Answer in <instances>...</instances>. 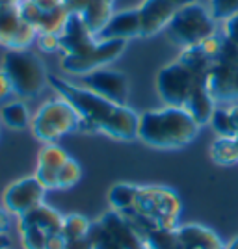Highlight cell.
Returning <instances> with one entry per match:
<instances>
[{
    "mask_svg": "<svg viewBox=\"0 0 238 249\" xmlns=\"http://www.w3.org/2000/svg\"><path fill=\"white\" fill-rule=\"evenodd\" d=\"M212 63L197 45L184 49L175 62L167 63L156 74V91L164 104L184 108L201 126L208 124L216 110V101L207 89Z\"/></svg>",
    "mask_w": 238,
    "mask_h": 249,
    "instance_id": "obj_1",
    "label": "cell"
},
{
    "mask_svg": "<svg viewBox=\"0 0 238 249\" xmlns=\"http://www.w3.org/2000/svg\"><path fill=\"white\" fill-rule=\"evenodd\" d=\"M110 207L142 234L171 231L179 225L183 203L175 190L160 184L117 182L108 192Z\"/></svg>",
    "mask_w": 238,
    "mask_h": 249,
    "instance_id": "obj_2",
    "label": "cell"
},
{
    "mask_svg": "<svg viewBox=\"0 0 238 249\" xmlns=\"http://www.w3.org/2000/svg\"><path fill=\"white\" fill-rule=\"evenodd\" d=\"M49 86L65 101L73 104L80 117V132L86 134H106L115 140H136L140 114L127 104H115L88 88L73 84L71 80L49 74Z\"/></svg>",
    "mask_w": 238,
    "mask_h": 249,
    "instance_id": "obj_3",
    "label": "cell"
},
{
    "mask_svg": "<svg viewBox=\"0 0 238 249\" xmlns=\"http://www.w3.org/2000/svg\"><path fill=\"white\" fill-rule=\"evenodd\" d=\"M201 124L184 108L164 106L140 114L138 140L155 149H179L196 140Z\"/></svg>",
    "mask_w": 238,
    "mask_h": 249,
    "instance_id": "obj_4",
    "label": "cell"
},
{
    "mask_svg": "<svg viewBox=\"0 0 238 249\" xmlns=\"http://www.w3.org/2000/svg\"><path fill=\"white\" fill-rule=\"evenodd\" d=\"M164 30H166L167 39L184 51V49L201 45L210 36H214L216 19L205 6H201L199 2H192L177 10Z\"/></svg>",
    "mask_w": 238,
    "mask_h": 249,
    "instance_id": "obj_5",
    "label": "cell"
},
{
    "mask_svg": "<svg viewBox=\"0 0 238 249\" xmlns=\"http://www.w3.org/2000/svg\"><path fill=\"white\" fill-rule=\"evenodd\" d=\"M2 71L8 74L13 86V93L22 99L36 97L49 84V73L43 60L28 49L6 52L2 60Z\"/></svg>",
    "mask_w": 238,
    "mask_h": 249,
    "instance_id": "obj_6",
    "label": "cell"
},
{
    "mask_svg": "<svg viewBox=\"0 0 238 249\" xmlns=\"http://www.w3.org/2000/svg\"><path fill=\"white\" fill-rule=\"evenodd\" d=\"M32 132L45 143H56L60 138L80 128V117L69 101L63 97L51 99L32 115Z\"/></svg>",
    "mask_w": 238,
    "mask_h": 249,
    "instance_id": "obj_7",
    "label": "cell"
},
{
    "mask_svg": "<svg viewBox=\"0 0 238 249\" xmlns=\"http://www.w3.org/2000/svg\"><path fill=\"white\" fill-rule=\"evenodd\" d=\"M88 238L92 249H147L144 236L114 208L92 223Z\"/></svg>",
    "mask_w": 238,
    "mask_h": 249,
    "instance_id": "obj_8",
    "label": "cell"
},
{
    "mask_svg": "<svg viewBox=\"0 0 238 249\" xmlns=\"http://www.w3.org/2000/svg\"><path fill=\"white\" fill-rule=\"evenodd\" d=\"M127 41H99L90 52L82 56H62V67L69 74L84 76L95 69L112 63L123 54Z\"/></svg>",
    "mask_w": 238,
    "mask_h": 249,
    "instance_id": "obj_9",
    "label": "cell"
},
{
    "mask_svg": "<svg viewBox=\"0 0 238 249\" xmlns=\"http://www.w3.org/2000/svg\"><path fill=\"white\" fill-rule=\"evenodd\" d=\"M47 194V188L37 177H24L15 182H11L10 186L4 190V207L10 214H15L21 218L22 214H26L28 210L41 205Z\"/></svg>",
    "mask_w": 238,
    "mask_h": 249,
    "instance_id": "obj_10",
    "label": "cell"
},
{
    "mask_svg": "<svg viewBox=\"0 0 238 249\" xmlns=\"http://www.w3.org/2000/svg\"><path fill=\"white\" fill-rule=\"evenodd\" d=\"M37 39V32L21 17L19 6L0 8V45L8 51L30 49Z\"/></svg>",
    "mask_w": 238,
    "mask_h": 249,
    "instance_id": "obj_11",
    "label": "cell"
},
{
    "mask_svg": "<svg viewBox=\"0 0 238 249\" xmlns=\"http://www.w3.org/2000/svg\"><path fill=\"white\" fill-rule=\"evenodd\" d=\"M82 86L115 104H127L128 80L121 71L106 69V67L95 69L92 73L84 74Z\"/></svg>",
    "mask_w": 238,
    "mask_h": 249,
    "instance_id": "obj_12",
    "label": "cell"
},
{
    "mask_svg": "<svg viewBox=\"0 0 238 249\" xmlns=\"http://www.w3.org/2000/svg\"><path fill=\"white\" fill-rule=\"evenodd\" d=\"M207 89L216 103H233L238 99V63L216 58L207 76Z\"/></svg>",
    "mask_w": 238,
    "mask_h": 249,
    "instance_id": "obj_13",
    "label": "cell"
},
{
    "mask_svg": "<svg viewBox=\"0 0 238 249\" xmlns=\"http://www.w3.org/2000/svg\"><path fill=\"white\" fill-rule=\"evenodd\" d=\"M197 0H144L140 11V22H142V37H151L156 32L164 30L171 17L181 10Z\"/></svg>",
    "mask_w": 238,
    "mask_h": 249,
    "instance_id": "obj_14",
    "label": "cell"
},
{
    "mask_svg": "<svg viewBox=\"0 0 238 249\" xmlns=\"http://www.w3.org/2000/svg\"><path fill=\"white\" fill-rule=\"evenodd\" d=\"M60 39H62V56H82L97 45L95 36L88 30L80 15L74 13L69 15L60 34Z\"/></svg>",
    "mask_w": 238,
    "mask_h": 249,
    "instance_id": "obj_15",
    "label": "cell"
},
{
    "mask_svg": "<svg viewBox=\"0 0 238 249\" xmlns=\"http://www.w3.org/2000/svg\"><path fill=\"white\" fill-rule=\"evenodd\" d=\"M142 36V22H140V11L123 10L112 15V19L106 22L103 30L95 39L99 41H128L132 37Z\"/></svg>",
    "mask_w": 238,
    "mask_h": 249,
    "instance_id": "obj_16",
    "label": "cell"
},
{
    "mask_svg": "<svg viewBox=\"0 0 238 249\" xmlns=\"http://www.w3.org/2000/svg\"><path fill=\"white\" fill-rule=\"evenodd\" d=\"M177 249H225L223 240L207 225H177Z\"/></svg>",
    "mask_w": 238,
    "mask_h": 249,
    "instance_id": "obj_17",
    "label": "cell"
},
{
    "mask_svg": "<svg viewBox=\"0 0 238 249\" xmlns=\"http://www.w3.org/2000/svg\"><path fill=\"white\" fill-rule=\"evenodd\" d=\"M69 160V155L56 143H45L37 155L36 177L41 180L47 190H58V173L63 164Z\"/></svg>",
    "mask_w": 238,
    "mask_h": 249,
    "instance_id": "obj_18",
    "label": "cell"
},
{
    "mask_svg": "<svg viewBox=\"0 0 238 249\" xmlns=\"http://www.w3.org/2000/svg\"><path fill=\"white\" fill-rule=\"evenodd\" d=\"M62 225H63V214H60L56 208L49 207L45 203L28 210L26 214H22L21 218H19V227L43 229L51 236L62 234Z\"/></svg>",
    "mask_w": 238,
    "mask_h": 249,
    "instance_id": "obj_19",
    "label": "cell"
},
{
    "mask_svg": "<svg viewBox=\"0 0 238 249\" xmlns=\"http://www.w3.org/2000/svg\"><path fill=\"white\" fill-rule=\"evenodd\" d=\"M114 6L115 0H88L84 10L78 13L84 24L88 26V30L92 32L95 37L106 26V22L112 19V15L115 13Z\"/></svg>",
    "mask_w": 238,
    "mask_h": 249,
    "instance_id": "obj_20",
    "label": "cell"
},
{
    "mask_svg": "<svg viewBox=\"0 0 238 249\" xmlns=\"http://www.w3.org/2000/svg\"><path fill=\"white\" fill-rule=\"evenodd\" d=\"M0 123L6 124L11 130H22L30 126L32 115L28 106L22 101H11L0 108Z\"/></svg>",
    "mask_w": 238,
    "mask_h": 249,
    "instance_id": "obj_21",
    "label": "cell"
},
{
    "mask_svg": "<svg viewBox=\"0 0 238 249\" xmlns=\"http://www.w3.org/2000/svg\"><path fill=\"white\" fill-rule=\"evenodd\" d=\"M210 158L220 166L238 164V140H235V138H216L210 145Z\"/></svg>",
    "mask_w": 238,
    "mask_h": 249,
    "instance_id": "obj_22",
    "label": "cell"
},
{
    "mask_svg": "<svg viewBox=\"0 0 238 249\" xmlns=\"http://www.w3.org/2000/svg\"><path fill=\"white\" fill-rule=\"evenodd\" d=\"M90 227H92V221H88L82 214H67V216H63L62 236L65 242L86 238L90 232Z\"/></svg>",
    "mask_w": 238,
    "mask_h": 249,
    "instance_id": "obj_23",
    "label": "cell"
},
{
    "mask_svg": "<svg viewBox=\"0 0 238 249\" xmlns=\"http://www.w3.org/2000/svg\"><path fill=\"white\" fill-rule=\"evenodd\" d=\"M21 244L24 249H49L51 234L37 227H19Z\"/></svg>",
    "mask_w": 238,
    "mask_h": 249,
    "instance_id": "obj_24",
    "label": "cell"
},
{
    "mask_svg": "<svg viewBox=\"0 0 238 249\" xmlns=\"http://www.w3.org/2000/svg\"><path fill=\"white\" fill-rule=\"evenodd\" d=\"M82 178V167L80 164L69 156V160L63 164V167L58 173V190H67L78 184V180Z\"/></svg>",
    "mask_w": 238,
    "mask_h": 249,
    "instance_id": "obj_25",
    "label": "cell"
},
{
    "mask_svg": "<svg viewBox=\"0 0 238 249\" xmlns=\"http://www.w3.org/2000/svg\"><path fill=\"white\" fill-rule=\"evenodd\" d=\"M210 13L216 21H227L238 13V0H210Z\"/></svg>",
    "mask_w": 238,
    "mask_h": 249,
    "instance_id": "obj_26",
    "label": "cell"
},
{
    "mask_svg": "<svg viewBox=\"0 0 238 249\" xmlns=\"http://www.w3.org/2000/svg\"><path fill=\"white\" fill-rule=\"evenodd\" d=\"M37 47L43 52H58L62 51V39L60 34H37Z\"/></svg>",
    "mask_w": 238,
    "mask_h": 249,
    "instance_id": "obj_27",
    "label": "cell"
},
{
    "mask_svg": "<svg viewBox=\"0 0 238 249\" xmlns=\"http://www.w3.org/2000/svg\"><path fill=\"white\" fill-rule=\"evenodd\" d=\"M223 22H225V26H223V36H225V39L238 45V13H235L233 17H229L227 21H223Z\"/></svg>",
    "mask_w": 238,
    "mask_h": 249,
    "instance_id": "obj_28",
    "label": "cell"
},
{
    "mask_svg": "<svg viewBox=\"0 0 238 249\" xmlns=\"http://www.w3.org/2000/svg\"><path fill=\"white\" fill-rule=\"evenodd\" d=\"M32 4L37 8L39 11H45V13H52V11H58L65 8L62 0H30Z\"/></svg>",
    "mask_w": 238,
    "mask_h": 249,
    "instance_id": "obj_29",
    "label": "cell"
},
{
    "mask_svg": "<svg viewBox=\"0 0 238 249\" xmlns=\"http://www.w3.org/2000/svg\"><path fill=\"white\" fill-rule=\"evenodd\" d=\"M10 93H13V86H11L8 74L0 69V101L8 99V95Z\"/></svg>",
    "mask_w": 238,
    "mask_h": 249,
    "instance_id": "obj_30",
    "label": "cell"
},
{
    "mask_svg": "<svg viewBox=\"0 0 238 249\" xmlns=\"http://www.w3.org/2000/svg\"><path fill=\"white\" fill-rule=\"evenodd\" d=\"M63 249H92V242L90 238H78V240H67Z\"/></svg>",
    "mask_w": 238,
    "mask_h": 249,
    "instance_id": "obj_31",
    "label": "cell"
},
{
    "mask_svg": "<svg viewBox=\"0 0 238 249\" xmlns=\"http://www.w3.org/2000/svg\"><path fill=\"white\" fill-rule=\"evenodd\" d=\"M62 2H63V6H65V10L69 11V13L78 15V13L84 10V6H86L88 0H62Z\"/></svg>",
    "mask_w": 238,
    "mask_h": 249,
    "instance_id": "obj_32",
    "label": "cell"
},
{
    "mask_svg": "<svg viewBox=\"0 0 238 249\" xmlns=\"http://www.w3.org/2000/svg\"><path fill=\"white\" fill-rule=\"evenodd\" d=\"M10 229V214L6 208H0V236H6Z\"/></svg>",
    "mask_w": 238,
    "mask_h": 249,
    "instance_id": "obj_33",
    "label": "cell"
},
{
    "mask_svg": "<svg viewBox=\"0 0 238 249\" xmlns=\"http://www.w3.org/2000/svg\"><path fill=\"white\" fill-rule=\"evenodd\" d=\"M229 110H231V115H233V123H235V130H237V136H235V140H238V104H231V106H229Z\"/></svg>",
    "mask_w": 238,
    "mask_h": 249,
    "instance_id": "obj_34",
    "label": "cell"
},
{
    "mask_svg": "<svg viewBox=\"0 0 238 249\" xmlns=\"http://www.w3.org/2000/svg\"><path fill=\"white\" fill-rule=\"evenodd\" d=\"M22 0H0V8H15Z\"/></svg>",
    "mask_w": 238,
    "mask_h": 249,
    "instance_id": "obj_35",
    "label": "cell"
},
{
    "mask_svg": "<svg viewBox=\"0 0 238 249\" xmlns=\"http://www.w3.org/2000/svg\"><path fill=\"white\" fill-rule=\"evenodd\" d=\"M10 248V238L8 236H0V249Z\"/></svg>",
    "mask_w": 238,
    "mask_h": 249,
    "instance_id": "obj_36",
    "label": "cell"
},
{
    "mask_svg": "<svg viewBox=\"0 0 238 249\" xmlns=\"http://www.w3.org/2000/svg\"><path fill=\"white\" fill-rule=\"evenodd\" d=\"M225 249H238V236L231 240L229 244H225Z\"/></svg>",
    "mask_w": 238,
    "mask_h": 249,
    "instance_id": "obj_37",
    "label": "cell"
},
{
    "mask_svg": "<svg viewBox=\"0 0 238 249\" xmlns=\"http://www.w3.org/2000/svg\"><path fill=\"white\" fill-rule=\"evenodd\" d=\"M4 249H10V248H4Z\"/></svg>",
    "mask_w": 238,
    "mask_h": 249,
    "instance_id": "obj_38",
    "label": "cell"
}]
</instances>
